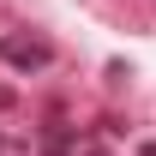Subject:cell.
Instances as JSON below:
<instances>
[{
	"mask_svg": "<svg viewBox=\"0 0 156 156\" xmlns=\"http://www.w3.org/2000/svg\"><path fill=\"white\" fill-rule=\"evenodd\" d=\"M0 54L12 60V66H24V72L48 66V48H42V42H0Z\"/></svg>",
	"mask_w": 156,
	"mask_h": 156,
	"instance_id": "1",
	"label": "cell"
},
{
	"mask_svg": "<svg viewBox=\"0 0 156 156\" xmlns=\"http://www.w3.org/2000/svg\"><path fill=\"white\" fill-rule=\"evenodd\" d=\"M12 102H18V96H12V90H6V84H0V108H12Z\"/></svg>",
	"mask_w": 156,
	"mask_h": 156,
	"instance_id": "2",
	"label": "cell"
},
{
	"mask_svg": "<svg viewBox=\"0 0 156 156\" xmlns=\"http://www.w3.org/2000/svg\"><path fill=\"white\" fill-rule=\"evenodd\" d=\"M138 156H156V138H150V144H138Z\"/></svg>",
	"mask_w": 156,
	"mask_h": 156,
	"instance_id": "3",
	"label": "cell"
}]
</instances>
